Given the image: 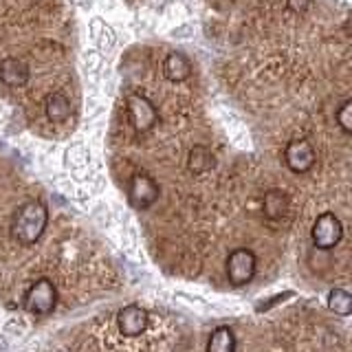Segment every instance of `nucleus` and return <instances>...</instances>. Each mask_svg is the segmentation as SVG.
I'll return each instance as SVG.
<instances>
[{
	"label": "nucleus",
	"mask_w": 352,
	"mask_h": 352,
	"mask_svg": "<svg viewBox=\"0 0 352 352\" xmlns=\"http://www.w3.org/2000/svg\"><path fill=\"white\" fill-rule=\"evenodd\" d=\"M49 225V209L40 201H27L22 203L14 220H11V238H14L18 245H36V242L42 238L44 229Z\"/></svg>",
	"instance_id": "1"
},
{
	"label": "nucleus",
	"mask_w": 352,
	"mask_h": 352,
	"mask_svg": "<svg viewBox=\"0 0 352 352\" xmlns=\"http://www.w3.org/2000/svg\"><path fill=\"white\" fill-rule=\"evenodd\" d=\"M55 304H58V289H55V284L47 278L33 282L27 289L25 297H22V306H25V311L36 315V317L51 315Z\"/></svg>",
	"instance_id": "2"
},
{
	"label": "nucleus",
	"mask_w": 352,
	"mask_h": 352,
	"mask_svg": "<svg viewBox=\"0 0 352 352\" xmlns=\"http://www.w3.org/2000/svg\"><path fill=\"white\" fill-rule=\"evenodd\" d=\"M258 271V258L256 253L247 247L234 249L227 258V280L231 286H245L253 278H256Z\"/></svg>",
	"instance_id": "3"
},
{
	"label": "nucleus",
	"mask_w": 352,
	"mask_h": 352,
	"mask_svg": "<svg viewBox=\"0 0 352 352\" xmlns=\"http://www.w3.org/2000/svg\"><path fill=\"white\" fill-rule=\"evenodd\" d=\"M341 238H344V225L333 212H324L315 218L313 229H311V240L317 249L330 251L335 249Z\"/></svg>",
	"instance_id": "4"
},
{
	"label": "nucleus",
	"mask_w": 352,
	"mask_h": 352,
	"mask_svg": "<svg viewBox=\"0 0 352 352\" xmlns=\"http://www.w3.org/2000/svg\"><path fill=\"white\" fill-rule=\"evenodd\" d=\"M159 183L152 179L150 174H135L128 183V203L139 209V212H146L154 203L159 201Z\"/></svg>",
	"instance_id": "5"
},
{
	"label": "nucleus",
	"mask_w": 352,
	"mask_h": 352,
	"mask_svg": "<svg viewBox=\"0 0 352 352\" xmlns=\"http://www.w3.org/2000/svg\"><path fill=\"white\" fill-rule=\"evenodd\" d=\"M126 108H128L130 124L137 132H148L159 121V110L146 95H139V93L128 95L126 97Z\"/></svg>",
	"instance_id": "6"
},
{
	"label": "nucleus",
	"mask_w": 352,
	"mask_h": 352,
	"mask_svg": "<svg viewBox=\"0 0 352 352\" xmlns=\"http://www.w3.org/2000/svg\"><path fill=\"white\" fill-rule=\"evenodd\" d=\"M317 161L315 148L306 139H293L284 150V163L293 174H306L313 170Z\"/></svg>",
	"instance_id": "7"
},
{
	"label": "nucleus",
	"mask_w": 352,
	"mask_h": 352,
	"mask_svg": "<svg viewBox=\"0 0 352 352\" xmlns=\"http://www.w3.org/2000/svg\"><path fill=\"white\" fill-rule=\"evenodd\" d=\"M150 317L146 308H141L139 304H128L119 311L117 315V328L124 337H139L148 330Z\"/></svg>",
	"instance_id": "8"
},
{
	"label": "nucleus",
	"mask_w": 352,
	"mask_h": 352,
	"mask_svg": "<svg viewBox=\"0 0 352 352\" xmlns=\"http://www.w3.org/2000/svg\"><path fill=\"white\" fill-rule=\"evenodd\" d=\"M0 80L9 88H22L29 82V66L20 58H5L0 62Z\"/></svg>",
	"instance_id": "9"
},
{
	"label": "nucleus",
	"mask_w": 352,
	"mask_h": 352,
	"mask_svg": "<svg viewBox=\"0 0 352 352\" xmlns=\"http://www.w3.org/2000/svg\"><path fill=\"white\" fill-rule=\"evenodd\" d=\"M163 75L165 80L170 82H185L187 77L192 75V62L190 58H187L185 53L181 51H172L168 58L163 60Z\"/></svg>",
	"instance_id": "10"
},
{
	"label": "nucleus",
	"mask_w": 352,
	"mask_h": 352,
	"mask_svg": "<svg viewBox=\"0 0 352 352\" xmlns=\"http://www.w3.org/2000/svg\"><path fill=\"white\" fill-rule=\"evenodd\" d=\"M44 110H47L49 121H53V124H64V121L71 117V102L66 99V95L53 93L47 97V102H44Z\"/></svg>",
	"instance_id": "11"
},
{
	"label": "nucleus",
	"mask_w": 352,
	"mask_h": 352,
	"mask_svg": "<svg viewBox=\"0 0 352 352\" xmlns=\"http://www.w3.org/2000/svg\"><path fill=\"white\" fill-rule=\"evenodd\" d=\"M238 348L236 344V335L229 326H218L207 341V350L209 352H234Z\"/></svg>",
	"instance_id": "12"
},
{
	"label": "nucleus",
	"mask_w": 352,
	"mask_h": 352,
	"mask_svg": "<svg viewBox=\"0 0 352 352\" xmlns=\"http://www.w3.org/2000/svg\"><path fill=\"white\" fill-rule=\"evenodd\" d=\"M214 154L209 152L205 146H194L190 150V159H187V168H190L192 174H205L214 168Z\"/></svg>",
	"instance_id": "13"
},
{
	"label": "nucleus",
	"mask_w": 352,
	"mask_h": 352,
	"mask_svg": "<svg viewBox=\"0 0 352 352\" xmlns=\"http://www.w3.org/2000/svg\"><path fill=\"white\" fill-rule=\"evenodd\" d=\"M289 209V201H286L284 192L280 190H271L264 194V214L269 218H282Z\"/></svg>",
	"instance_id": "14"
},
{
	"label": "nucleus",
	"mask_w": 352,
	"mask_h": 352,
	"mask_svg": "<svg viewBox=\"0 0 352 352\" xmlns=\"http://www.w3.org/2000/svg\"><path fill=\"white\" fill-rule=\"evenodd\" d=\"M328 308L335 315L348 317L352 313V295L346 289H333L328 293Z\"/></svg>",
	"instance_id": "15"
},
{
	"label": "nucleus",
	"mask_w": 352,
	"mask_h": 352,
	"mask_svg": "<svg viewBox=\"0 0 352 352\" xmlns=\"http://www.w3.org/2000/svg\"><path fill=\"white\" fill-rule=\"evenodd\" d=\"M337 121L341 130H344L346 135H350L352 132V99H346V102L341 104V108L337 110Z\"/></svg>",
	"instance_id": "16"
},
{
	"label": "nucleus",
	"mask_w": 352,
	"mask_h": 352,
	"mask_svg": "<svg viewBox=\"0 0 352 352\" xmlns=\"http://www.w3.org/2000/svg\"><path fill=\"white\" fill-rule=\"evenodd\" d=\"M313 0H286V7H289L293 14H306L311 9Z\"/></svg>",
	"instance_id": "17"
}]
</instances>
